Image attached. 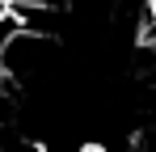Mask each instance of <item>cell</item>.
<instances>
[{"label":"cell","mask_w":156,"mask_h":152,"mask_svg":"<svg viewBox=\"0 0 156 152\" xmlns=\"http://www.w3.org/2000/svg\"><path fill=\"white\" fill-rule=\"evenodd\" d=\"M17 30H21V13H17L9 0H0V51L9 47V38H13Z\"/></svg>","instance_id":"cell-1"},{"label":"cell","mask_w":156,"mask_h":152,"mask_svg":"<svg viewBox=\"0 0 156 152\" xmlns=\"http://www.w3.org/2000/svg\"><path fill=\"white\" fill-rule=\"evenodd\" d=\"M17 13H30V9H63L68 0H9Z\"/></svg>","instance_id":"cell-2"}]
</instances>
